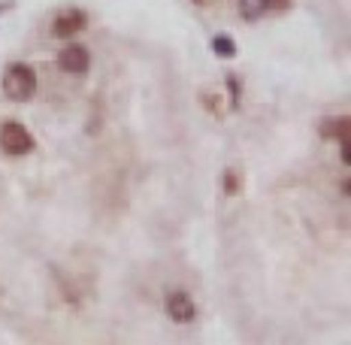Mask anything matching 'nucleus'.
<instances>
[{
	"instance_id": "1",
	"label": "nucleus",
	"mask_w": 351,
	"mask_h": 345,
	"mask_svg": "<svg viewBox=\"0 0 351 345\" xmlns=\"http://www.w3.org/2000/svg\"><path fill=\"white\" fill-rule=\"evenodd\" d=\"M36 91V73L31 64H10L3 73V94L16 104H25L31 100Z\"/></svg>"
},
{
	"instance_id": "2",
	"label": "nucleus",
	"mask_w": 351,
	"mask_h": 345,
	"mask_svg": "<svg viewBox=\"0 0 351 345\" xmlns=\"http://www.w3.org/2000/svg\"><path fill=\"white\" fill-rule=\"evenodd\" d=\"M34 136L27 134L25 124L19 121H3L0 124V149L6 152V155L19 158V155H27V152H34Z\"/></svg>"
},
{
	"instance_id": "3",
	"label": "nucleus",
	"mask_w": 351,
	"mask_h": 345,
	"mask_svg": "<svg viewBox=\"0 0 351 345\" xmlns=\"http://www.w3.org/2000/svg\"><path fill=\"white\" fill-rule=\"evenodd\" d=\"M167 315L176 321V324H191V321L197 318V306H194V300L188 297L185 291H173V294H167Z\"/></svg>"
},
{
	"instance_id": "4",
	"label": "nucleus",
	"mask_w": 351,
	"mask_h": 345,
	"mask_svg": "<svg viewBox=\"0 0 351 345\" xmlns=\"http://www.w3.org/2000/svg\"><path fill=\"white\" fill-rule=\"evenodd\" d=\"M88 25V16L82 10H61L52 21V31L55 36H61V40H70V36H76L79 31H85Z\"/></svg>"
},
{
	"instance_id": "5",
	"label": "nucleus",
	"mask_w": 351,
	"mask_h": 345,
	"mask_svg": "<svg viewBox=\"0 0 351 345\" xmlns=\"http://www.w3.org/2000/svg\"><path fill=\"white\" fill-rule=\"evenodd\" d=\"M58 67L64 73H73V76H82L91 67V55H88L85 46H67L61 55H58Z\"/></svg>"
},
{
	"instance_id": "6",
	"label": "nucleus",
	"mask_w": 351,
	"mask_h": 345,
	"mask_svg": "<svg viewBox=\"0 0 351 345\" xmlns=\"http://www.w3.org/2000/svg\"><path fill=\"white\" fill-rule=\"evenodd\" d=\"M269 10V0H239V16L245 21H258L267 16Z\"/></svg>"
},
{
	"instance_id": "7",
	"label": "nucleus",
	"mask_w": 351,
	"mask_h": 345,
	"mask_svg": "<svg viewBox=\"0 0 351 345\" xmlns=\"http://www.w3.org/2000/svg\"><path fill=\"white\" fill-rule=\"evenodd\" d=\"M324 134H327V136L342 139V145H346V143H348V119L342 115L339 121H327V124H324Z\"/></svg>"
},
{
	"instance_id": "8",
	"label": "nucleus",
	"mask_w": 351,
	"mask_h": 345,
	"mask_svg": "<svg viewBox=\"0 0 351 345\" xmlns=\"http://www.w3.org/2000/svg\"><path fill=\"white\" fill-rule=\"evenodd\" d=\"M212 49H215L221 58H233V55H237V43H233L230 36H215V40H212Z\"/></svg>"
},
{
	"instance_id": "9",
	"label": "nucleus",
	"mask_w": 351,
	"mask_h": 345,
	"mask_svg": "<svg viewBox=\"0 0 351 345\" xmlns=\"http://www.w3.org/2000/svg\"><path fill=\"white\" fill-rule=\"evenodd\" d=\"M237 188H239V179H237V173H233V170H228V173H224V191H228V194H237Z\"/></svg>"
},
{
	"instance_id": "10",
	"label": "nucleus",
	"mask_w": 351,
	"mask_h": 345,
	"mask_svg": "<svg viewBox=\"0 0 351 345\" xmlns=\"http://www.w3.org/2000/svg\"><path fill=\"white\" fill-rule=\"evenodd\" d=\"M228 88H230V100L233 106L239 104V76H228Z\"/></svg>"
},
{
	"instance_id": "11",
	"label": "nucleus",
	"mask_w": 351,
	"mask_h": 345,
	"mask_svg": "<svg viewBox=\"0 0 351 345\" xmlns=\"http://www.w3.org/2000/svg\"><path fill=\"white\" fill-rule=\"evenodd\" d=\"M288 3H291V0H269V6H279V10H285Z\"/></svg>"
},
{
	"instance_id": "12",
	"label": "nucleus",
	"mask_w": 351,
	"mask_h": 345,
	"mask_svg": "<svg viewBox=\"0 0 351 345\" xmlns=\"http://www.w3.org/2000/svg\"><path fill=\"white\" fill-rule=\"evenodd\" d=\"M194 3H206V0H194Z\"/></svg>"
}]
</instances>
